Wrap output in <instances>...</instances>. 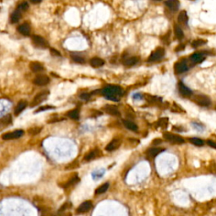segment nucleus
Masks as SVG:
<instances>
[{"instance_id": "f257e3e1", "label": "nucleus", "mask_w": 216, "mask_h": 216, "mask_svg": "<svg viewBox=\"0 0 216 216\" xmlns=\"http://www.w3.org/2000/svg\"><path fill=\"white\" fill-rule=\"evenodd\" d=\"M102 95L110 101L118 102L123 95V89L120 86L108 85L102 89Z\"/></svg>"}, {"instance_id": "f03ea898", "label": "nucleus", "mask_w": 216, "mask_h": 216, "mask_svg": "<svg viewBox=\"0 0 216 216\" xmlns=\"http://www.w3.org/2000/svg\"><path fill=\"white\" fill-rule=\"evenodd\" d=\"M192 100H193V102H195L197 105L201 106H210V104H211L210 98L203 95H193Z\"/></svg>"}, {"instance_id": "7ed1b4c3", "label": "nucleus", "mask_w": 216, "mask_h": 216, "mask_svg": "<svg viewBox=\"0 0 216 216\" xmlns=\"http://www.w3.org/2000/svg\"><path fill=\"white\" fill-rule=\"evenodd\" d=\"M48 95H49V91L48 90H42L41 92H39L34 97V99L32 100L31 103V106L33 107V106H36L39 104H41V102H43L46 99L48 98Z\"/></svg>"}, {"instance_id": "20e7f679", "label": "nucleus", "mask_w": 216, "mask_h": 216, "mask_svg": "<svg viewBox=\"0 0 216 216\" xmlns=\"http://www.w3.org/2000/svg\"><path fill=\"white\" fill-rule=\"evenodd\" d=\"M163 137H164V139L165 140L169 141L170 143H177V144H181V143H185V140L183 138H181L179 135L171 134V133H164Z\"/></svg>"}, {"instance_id": "39448f33", "label": "nucleus", "mask_w": 216, "mask_h": 216, "mask_svg": "<svg viewBox=\"0 0 216 216\" xmlns=\"http://www.w3.org/2000/svg\"><path fill=\"white\" fill-rule=\"evenodd\" d=\"M165 55V49L162 48H158L155 51L152 52L148 58V62H156L161 59Z\"/></svg>"}, {"instance_id": "423d86ee", "label": "nucleus", "mask_w": 216, "mask_h": 216, "mask_svg": "<svg viewBox=\"0 0 216 216\" xmlns=\"http://www.w3.org/2000/svg\"><path fill=\"white\" fill-rule=\"evenodd\" d=\"M24 135V131L23 130H15L14 132H10L6 133L2 135V139L3 140H10V139H19L20 137Z\"/></svg>"}, {"instance_id": "0eeeda50", "label": "nucleus", "mask_w": 216, "mask_h": 216, "mask_svg": "<svg viewBox=\"0 0 216 216\" xmlns=\"http://www.w3.org/2000/svg\"><path fill=\"white\" fill-rule=\"evenodd\" d=\"M32 42L37 48H47L48 47V41H46L43 37L40 36V35H33L32 36Z\"/></svg>"}, {"instance_id": "6e6552de", "label": "nucleus", "mask_w": 216, "mask_h": 216, "mask_svg": "<svg viewBox=\"0 0 216 216\" xmlns=\"http://www.w3.org/2000/svg\"><path fill=\"white\" fill-rule=\"evenodd\" d=\"M34 84L38 86H45L47 85L48 84H49L50 82V79L49 77H48L47 75H44V74H40L38 76H36L34 79Z\"/></svg>"}, {"instance_id": "1a4fd4ad", "label": "nucleus", "mask_w": 216, "mask_h": 216, "mask_svg": "<svg viewBox=\"0 0 216 216\" xmlns=\"http://www.w3.org/2000/svg\"><path fill=\"white\" fill-rule=\"evenodd\" d=\"M178 90H179L180 94L184 97H190L193 95L192 90L185 85L182 82L178 83Z\"/></svg>"}, {"instance_id": "9d476101", "label": "nucleus", "mask_w": 216, "mask_h": 216, "mask_svg": "<svg viewBox=\"0 0 216 216\" xmlns=\"http://www.w3.org/2000/svg\"><path fill=\"white\" fill-rule=\"evenodd\" d=\"M176 73H182L188 70V66L186 62H177L174 65Z\"/></svg>"}, {"instance_id": "9b49d317", "label": "nucleus", "mask_w": 216, "mask_h": 216, "mask_svg": "<svg viewBox=\"0 0 216 216\" xmlns=\"http://www.w3.org/2000/svg\"><path fill=\"white\" fill-rule=\"evenodd\" d=\"M121 143V139H114L111 140V142L106 145V150H107V151H113V150H116V149H118V148L120 147Z\"/></svg>"}, {"instance_id": "f8f14e48", "label": "nucleus", "mask_w": 216, "mask_h": 216, "mask_svg": "<svg viewBox=\"0 0 216 216\" xmlns=\"http://www.w3.org/2000/svg\"><path fill=\"white\" fill-rule=\"evenodd\" d=\"M92 208V202L91 201H85L80 204L79 208L77 209V213H85L87 211H89Z\"/></svg>"}, {"instance_id": "ddd939ff", "label": "nucleus", "mask_w": 216, "mask_h": 216, "mask_svg": "<svg viewBox=\"0 0 216 216\" xmlns=\"http://www.w3.org/2000/svg\"><path fill=\"white\" fill-rule=\"evenodd\" d=\"M103 110H104L105 112H106L107 114L111 115V116H119V115H120V112L118 111L117 106H115L113 105H106L105 106L103 107Z\"/></svg>"}, {"instance_id": "4468645a", "label": "nucleus", "mask_w": 216, "mask_h": 216, "mask_svg": "<svg viewBox=\"0 0 216 216\" xmlns=\"http://www.w3.org/2000/svg\"><path fill=\"white\" fill-rule=\"evenodd\" d=\"M189 58H190V61L193 64H196L202 63L205 59V57L203 56V54L200 53V52H196V53H193V55H191Z\"/></svg>"}, {"instance_id": "2eb2a0df", "label": "nucleus", "mask_w": 216, "mask_h": 216, "mask_svg": "<svg viewBox=\"0 0 216 216\" xmlns=\"http://www.w3.org/2000/svg\"><path fill=\"white\" fill-rule=\"evenodd\" d=\"M165 3L170 10H173V11L178 10L179 6H180V2L178 0H166Z\"/></svg>"}, {"instance_id": "dca6fc26", "label": "nucleus", "mask_w": 216, "mask_h": 216, "mask_svg": "<svg viewBox=\"0 0 216 216\" xmlns=\"http://www.w3.org/2000/svg\"><path fill=\"white\" fill-rule=\"evenodd\" d=\"M30 69L34 73H40V72L44 71V67L40 63H37V62H31L30 64Z\"/></svg>"}, {"instance_id": "f3484780", "label": "nucleus", "mask_w": 216, "mask_h": 216, "mask_svg": "<svg viewBox=\"0 0 216 216\" xmlns=\"http://www.w3.org/2000/svg\"><path fill=\"white\" fill-rule=\"evenodd\" d=\"M89 64L93 68H100L105 64V62L100 57H93L89 61Z\"/></svg>"}, {"instance_id": "a211bd4d", "label": "nucleus", "mask_w": 216, "mask_h": 216, "mask_svg": "<svg viewBox=\"0 0 216 216\" xmlns=\"http://www.w3.org/2000/svg\"><path fill=\"white\" fill-rule=\"evenodd\" d=\"M18 31L20 34H22L23 35H29L30 33H31V27H30L28 24L25 23V24H22L18 27Z\"/></svg>"}, {"instance_id": "6ab92c4d", "label": "nucleus", "mask_w": 216, "mask_h": 216, "mask_svg": "<svg viewBox=\"0 0 216 216\" xmlns=\"http://www.w3.org/2000/svg\"><path fill=\"white\" fill-rule=\"evenodd\" d=\"M163 151H165V149L163 148H149L147 150V155L150 157H156Z\"/></svg>"}, {"instance_id": "aec40b11", "label": "nucleus", "mask_w": 216, "mask_h": 216, "mask_svg": "<svg viewBox=\"0 0 216 216\" xmlns=\"http://www.w3.org/2000/svg\"><path fill=\"white\" fill-rule=\"evenodd\" d=\"M99 155H100V150H99L98 149H94V150H92V151H90L89 153H88V154L85 156L84 160H86V161H89V160H92L95 159Z\"/></svg>"}, {"instance_id": "412c9836", "label": "nucleus", "mask_w": 216, "mask_h": 216, "mask_svg": "<svg viewBox=\"0 0 216 216\" xmlns=\"http://www.w3.org/2000/svg\"><path fill=\"white\" fill-rule=\"evenodd\" d=\"M27 106V103H26V101H21L18 103V105L16 106L15 109V116H18V115L21 112V111H24V109Z\"/></svg>"}, {"instance_id": "4be33fe9", "label": "nucleus", "mask_w": 216, "mask_h": 216, "mask_svg": "<svg viewBox=\"0 0 216 216\" xmlns=\"http://www.w3.org/2000/svg\"><path fill=\"white\" fill-rule=\"evenodd\" d=\"M123 123L124 126L127 127V129H129V130L134 131V132H136V131L138 130V126L132 121H129V120H123Z\"/></svg>"}, {"instance_id": "5701e85b", "label": "nucleus", "mask_w": 216, "mask_h": 216, "mask_svg": "<svg viewBox=\"0 0 216 216\" xmlns=\"http://www.w3.org/2000/svg\"><path fill=\"white\" fill-rule=\"evenodd\" d=\"M79 181V177L76 176H74L73 177H72L71 179H69V181H66L64 184H62L60 185L62 188H69L70 186H72V185L75 184V183H77Z\"/></svg>"}, {"instance_id": "b1692460", "label": "nucleus", "mask_w": 216, "mask_h": 216, "mask_svg": "<svg viewBox=\"0 0 216 216\" xmlns=\"http://www.w3.org/2000/svg\"><path fill=\"white\" fill-rule=\"evenodd\" d=\"M138 62H139V58H138V57H132L125 59L123 62V64L124 65H126V66H134Z\"/></svg>"}, {"instance_id": "393cba45", "label": "nucleus", "mask_w": 216, "mask_h": 216, "mask_svg": "<svg viewBox=\"0 0 216 216\" xmlns=\"http://www.w3.org/2000/svg\"><path fill=\"white\" fill-rule=\"evenodd\" d=\"M11 121H12L11 116H10V115H7V116H5V117H3V118H2L0 119V126L5 127L7 125L11 123Z\"/></svg>"}, {"instance_id": "a878e982", "label": "nucleus", "mask_w": 216, "mask_h": 216, "mask_svg": "<svg viewBox=\"0 0 216 216\" xmlns=\"http://www.w3.org/2000/svg\"><path fill=\"white\" fill-rule=\"evenodd\" d=\"M177 20L178 22L181 23V24H185V23L187 22V20H188V14H187V12L185 10L181 11V13L179 14V15L177 17Z\"/></svg>"}, {"instance_id": "bb28decb", "label": "nucleus", "mask_w": 216, "mask_h": 216, "mask_svg": "<svg viewBox=\"0 0 216 216\" xmlns=\"http://www.w3.org/2000/svg\"><path fill=\"white\" fill-rule=\"evenodd\" d=\"M188 141H189L191 143L196 145V146H203V144H204L203 140L201 139H198V138H189V139H188Z\"/></svg>"}, {"instance_id": "cd10ccee", "label": "nucleus", "mask_w": 216, "mask_h": 216, "mask_svg": "<svg viewBox=\"0 0 216 216\" xmlns=\"http://www.w3.org/2000/svg\"><path fill=\"white\" fill-rule=\"evenodd\" d=\"M67 116L69 118H72V119L77 120V119L80 118V112H79V110H78V109H74V110L69 111L67 113Z\"/></svg>"}, {"instance_id": "c85d7f7f", "label": "nucleus", "mask_w": 216, "mask_h": 216, "mask_svg": "<svg viewBox=\"0 0 216 216\" xmlns=\"http://www.w3.org/2000/svg\"><path fill=\"white\" fill-rule=\"evenodd\" d=\"M20 18H21V14H20L19 10H15L13 14H12L10 19H11V22L12 23H16L19 21Z\"/></svg>"}, {"instance_id": "c756f323", "label": "nucleus", "mask_w": 216, "mask_h": 216, "mask_svg": "<svg viewBox=\"0 0 216 216\" xmlns=\"http://www.w3.org/2000/svg\"><path fill=\"white\" fill-rule=\"evenodd\" d=\"M174 32H175L176 37L179 39V40H181V39L184 37V33L182 31V30L178 26H175V27H174Z\"/></svg>"}, {"instance_id": "7c9ffc66", "label": "nucleus", "mask_w": 216, "mask_h": 216, "mask_svg": "<svg viewBox=\"0 0 216 216\" xmlns=\"http://www.w3.org/2000/svg\"><path fill=\"white\" fill-rule=\"evenodd\" d=\"M109 188V183H104V184H102V186H100L96 190H95V194H102L104 193H106V191H107V189Z\"/></svg>"}, {"instance_id": "2f4dec72", "label": "nucleus", "mask_w": 216, "mask_h": 216, "mask_svg": "<svg viewBox=\"0 0 216 216\" xmlns=\"http://www.w3.org/2000/svg\"><path fill=\"white\" fill-rule=\"evenodd\" d=\"M144 98L146 99V101L149 103H152V104H155L156 102H159V98L156 97V96H153L151 95H149V94H145L144 95Z\"/></svg>"}, {"instance_id": "473e14b6", "label": "nucleus", "mask_w": 216, "mask_h": 216, "mask_svg": "<svg viewBox=\"0 0 216 216\" xmlns=\"http://www.w3.org/2000/svg\"><path fill=\"white\" fill-rule=\"evenodd\" d=\"M207 41L205 40H202V39H199V40H195L192 42V47L193 48H198L200 46H203V45L206 44Z\"/></svg>"}, {"instance_id": "72a5a7b5", "label": "nucleus", "mask_w": 216, "mask_h": 216, "mask_svg": "<svg viewBox=\"0 0 216 216\" xmlns=\"http://www.w3.org/2000/svg\"><path fill=\"white\" fill-rule=\"evenodd\" d=\"M41 131V127H31L28 130V134L31 136H34V135H36L38 134Z\"/></svg>"}, {"instance_id": "f704fd0d", "label": "nucleus", "mask_w": 216, "mask_h": 216, "mask_svg": "<svg viewBox=\"0 0 216 216\" xmlns=\"http://www.w3.org/2000/svg\"><path fill=\"white\" fill-rule=\"evenodd\" d=\"M168 124V119L167 118H160L159 121H157V126L161 127H165Z\"/></svg>"}, {"instance_id": "c9c22d12", "label": "nucleus", "mask_w": 216, "mask_h": 216, "mask_svg": "<svg viewBox=\"0 0 216 216\" xmlns=\"http://www.w3.org/2000/svg\"><path fill=\"white\" fill-rule=\"evenodd\" d=\"M72 58H73V60L74 62L79 63V64H85V59L83 57H80V56H77V55H72Z\"/></svg>"}, {"instance_id": "e433bc0d", "label": "nucleus", "mask_w": 216, "mask_h": 216, "mask_svg": "<svg viewBox=\"0 0 216 216\" xmlns=\"http://www.w3.org/2000/svg\"><path fill=\"white\" fill-rule=\"evenodd\" d=\"M28 8H29L28 3H26V2H23V3H21L19 5V7H18V10H21V11H26V10H27Z\"/></svg>"}, {"instance_id": "4c0bfd02", "label": "nucleus", "mask_w": 216, "mask_h": 216, "mask_svg": "<svg viewBox=\"0 0 216 216\" xmlns=\"http://www.w3.org/2000/svg\"><path fill=\"white\" fill-rule=\"evenodd\" d=\"M53 106H41L39 109H37L35 112H40V111H47V110H51V109H53Z\"/></svg>"}, {"instance_id": "58836bf2", "label": "nucleus", "mask_w": 216, "mask_h": 216, "mask_svg": "<svg viewBox=\"0 0 216 216\" xmlns=\"http://www.w3.org/2000/svg\"><path fill=\"white\" fill-rule=\"evenodd\" d=\"M70 207H71V203H65L63 205V206L61 207L60 208V210H59V211L60 212H62V211H64V210H68V209H69Z\"/></svg>"}, {"instance_id": "ea45409f", "label": "nucleus", "mask_w": 216, "mask_h": 216, "mask_svg": "<svg viewBox=\"0 0 216 216\" xmlns=\"http://www.w3.org/2000/svg\"><path fill=\"white\" fill-rule=\"evenodd\" d=\"M207 143H208L210 147H212L214 149H216V142H214L213 140H207Z\"/></svg>"}, {"instance_id": "a19ab883", "label": "nucleus", "mask_w": 216, "mask_h": 216, "mask_svg": "<svg viewBox=\"0 0 216 216\" xmlns=\"http://www.w3.org/2000/svg\"><path fill=\"white\" fill-rule=\"evenodd\" d=\"M89 96H90V95L88 94V93H83V94L80 95V98L83 99V100H88L89 98Z\"/></svg>"}, {"instance_id": "79ce46f5", "label": "nucleus", "mask_w": 216, "mask_h": 216, "mask_svg": "<svg viewBox=\"0 0 216 216\" xmlns=\"http://www.w3.org/2000/svg\"><path fill=\"white\" fill-rule=\"evenodd\" d=\"M50 52H51V53L52 54V55H55V56H60L61 54H60V52L58 51H57L56 49H53V48H51L50 49Z\"/></svg>"}, {"instance_id": "37998d69", "label": "nucleus", "mask_w": 216, "mask_h": 216, "mask_svg": "<svg viewBox=\"0 0 216 216\" xmlns=\"http://www.w3.org/2000/svg\"><path fill=\"white\" fill-rule=\"evenodd\" d=\"M183 49H184V45H180V46H178L177 48L176 49V51H181V50H183Z\"/></svg>"}, {"instance_id": "c03bdc74", "label": "nucleus", "mask_w": 216, "mask_h": 216, "mask_svg": "<svg viewBox=\"0 0 216 216\" xmlns=\"http://www.w3.org/2000/svg\"><path fill=\"white\" fill-rule=\"evenodd\" d=\"M153 143H154V144H159V143H161V139H155L154 141H153Z\"/></svg>"}, {"instance_id": "a18cd8bd", "label": "nucleus", "mask_w": 216, "mask_h": 216, "mask_svg": "<svg viewBox=\"0 0 216 216\" xmlns=\"http://www.w3.org/2000/svg\"><path fill=\"white\" fill-rule=\"evenodd\" d=\"M133 97H134V99H136V98L141 99V98H142V96H141V95H139V94H134Z\"/></svg>"}, {"instance_id": "49530a36", "label": "nucleus", "mask_w": 216, "mask_h": 216, "mask_svg": "<svg viewBox=\"0 0 216 216\" xmlns=\"http://www.w3.org/2000/svg\"><path fill=\"white\" fill-rule=\"evenodd\" d=\"M41 0H30V2H31L32 3H38L41 2Z\"/></svg>"}, {"instance_id": "de8ad7c7", "label": "nucleus", "mask_w": 216, "mask_h": 216, "mask_svg": "<svg viewBox=\"0 0 216 216\" xmlns=\"http://www.w3.org/2000/svg\"><path fill=\"white\" fill-rule=\"evenodd\" d=\"M157 1H159V0H157Z\"/></svg>"}]
</instances>
